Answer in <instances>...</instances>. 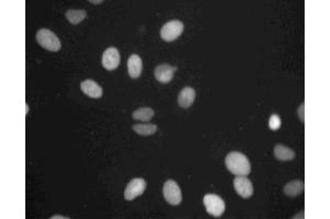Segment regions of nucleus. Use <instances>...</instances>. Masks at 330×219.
Returning a JSON list of instances; mask_svg holds the SVG:
<instances>
[{"instance_id": "obj_10", "label": "nucleus", "mask_w": 330, "mask_h": 219, "mask_svg": "<svg viewBox=\"0 0 330 219\" xmlns=\"http://www.w3.org/2000/svg\"><path fill=\"white\" fill-rule=\"evenodd\" d=\"M81 89L84 94H86L92 99H99L103 96L104 93L103 88H101L97 82L92 80V79H87V80L82 81Z\"/></svg>"}, {"instance_id": "obj_19", "label": "nucleus", "mask_w": 330, "mask_h": 219, "mask_svg": "<svg viewBox=\"0 0 330 219\" xmlns=\"http://www.w3.org/2000/svg\"><path fill=\"white\" fill-rule=\"evenodd\" d=\"M297 113H298V117H299L301 122H304L305 121V104L304 103H302V104L299 105V107L297 110Z\"/></svg>"}, {"instance_id": "obj_6", "label": "nucleus", "mask_w": 330, "mask_h": 219, "mask_svg": "<svg viewBox=\"0 0 330 219\" xmlns=\"http://www.w3.org/2000/svg\"><path fill=\"white\" fill-rule=\"evenodd\" d=\"M147 182L142 178H136L130 181L124 191V198L127 200H134L135 198L142 195L146 191Z\"/></svg>"}, {"instance_id": "obj_9", "label": "nucleus", "mask_w": 330, "mask_h": 219, "mask_svg": "<svg viewBox=\"0 0 330 219\" xmlns=\"http://www.w3.org/2000/svg\"><path fill=\"white\" fill-rule=\"evenodd\" d=\"M175 71H176V67H172L167 64H162L155 68L154 77L160 83L165 84L173 80Z\"/></svg>"}, {"instance_id": "obj_20", "label": "nucleus", "mask_w": 330, "mask_h": 219, "mask_svg": "<svg viewBox=\"0 0 330 219\" xmlns=\"http://www.w3.org/2000/svg\"><path fill=\"white\" fill-rule=\"evenodd\" d=\"M91 4H94V5H98V4H101L103 3V0H99V2H95V0H91V2H89Z\"/></svg>"}, {"instance_id": "obj_13", "label": "nucleus", "mask_w": 330, "mask_h": 219, "mask_svg": "<svg viewBox=\"0 0 330 219\" xmlns=\"http://www.w3.org/2000/svg\"><path fill=\"white\" fill-rule=\"evenodd\" d=\"M273 153L275 158L280 161H291L295 158V153H294V150H292L289 147H285V146L281 144L275 145Z\"/></svg>"}, {"instance_id": "obj_12", "label": "nucleus", "mask_w": 330, "mask_h": 219, "mask_svg": "<svg viewBox=\"0 0 330 219\" xmlns=\"http://www.w3.org/2000/svg\"><path fill=\"white\" fill-rule=\"evenodd\" d=\"M128 74L131 78L137 79L141 76L142 72V59L137 54H132L128 59Z\"/></svg>"}, {"instance_id": "obj_4", "label": "nucleus", "mask_w": 330, "mask_h": 219, "mask_svg": "<svg viewBox=\"0 0 330 219\" xmlns=\"http://www.w3.org/2000/svg\"><path fill=\"white\" fill-rule=\"evenodd\" d=\"M184 24L179 20H172L166 22L161 29V38L165 42H173L183 34Z\"/></svg>"}, {"instance_id": "obj_5", "label": "nucleus", "mask_w": 330, "mask_h": 219, "mask_svg": "<svg viewBox=\"0 0 330 219\" xmlns=\"http://www.w3.org/2000/svg\"><path fill=\"white\" fill-rule=\"evenodd\" d=\"M163 196L170 205L176 206L182 203L183 195L178 184L174 180L166 181L163 185Z\"/></svg>"}, {"instance_id": "obj_11", "label": "nucleus", "mask_w": 330, "mask_h": 219, "mask_svg": "<svg viewBox=\"0 0 330 219\" xmlns=\"http://www.w3.org/2000/svg\"><path fill=\"white\" fill-rule=\"evenodd\" d=\"M195 98H196L195 90L191 87H185L178 94L177 103L182 108H188L193 105Z\"/></svg>"}, {"instance_id": "obj_1", "label": "nucleus", "mask_w": 330, "mask_h": 219, "mask_svg": "<svg viewBox=\"0 0 330 219\" xmlns=\"http://www.w3.org/2000/svg\"><path fill=\"white\" fill-rule=\"evenodd\" d=\"M225 164L229 171L237 176H247L251 172V166L247 156H244L238 151H232V153L228 154Z\"/></svg>"}, {"instance_id": "obj_16", "label": "nucleus", "mask_w": 330, "mask_h": 219, "mask_svg": "<svg viewBox=\"0 0 330 219\" xmlns=\"http://www.w3.org/2000/svg\"><path fill=\"white\" fill-rule=\"evenodd\" d=\"M132 130L141 136H151V135H153V134L158 132V125L150 124V123L135 124L134 126H132Z\"/></svg>"}, {"instance_id": "obj_3", "label": "nucleus", "mask_w": 330, "mask_h": 219, "mask_svg": "<svg viewBox=\"0 0 330 219\" xmlns=\"http://www.w3.org/2000/svg\"><path fill=\"white\" fill-rule=\"evenodd\" d=\"M204 206L208 214L214 217H220L226 210L224 199L217 194H206L204 196Z\"/></svg>"}, {"instance_id": "obj_2", "label": "nucleus", "mask_w": 330, "mask_h": 219, "mask_svg": "<svg viewBox=\"0 0 330 219\" xmlns=\"http://www.w3.org/2000/svg\"><path fill=\"white\" fill-rule=\"evenodd\" d=\"M37 42L40 46H42L46 51L50 52H58L62 48L61 41L49 29H41L37 32Z\"/></svg>"}, {"instance_id": "obj_15", "label": "nucleus", "mask_w": 330, "mask_h": 219, "mask_svg": "<svg viewBox=\"0 0 330 219\" xmlns=\"http://www.w3.org/2000/svg\"><path fill=\"white\" fill-rule=\"evenodd\" d=\"M65 17L71 24H74V26H76V24H80L84 19H86L87 14L85 10L71 9L65 12Z\"/></svg>"}, {"instance_id": "obj_18", "label": "nucleus", "mask_w": 330, "mask_h": 219, "mask_svg": "<svg viewBox=\"0 0 330 219\" xmlns=\"http://www.w3.org/2000/svg\"><path fill=\"white\" fill-rule=\"evenodd\" d=\"M282 121L278 114H272L269 119V129L271 131H279L281 129Z\"/></svg>"}, {"instance_id": "obj_14", "label": "nucleus", "mask_w": 330, "mask_h": 219, "mask_svg": "<svg viewBox=\"0 0 330 219\" xmlns=\"http://www.w3.org/2000/svg\"><path fill=\"white\" fill-rule=\"evenodd\" d=\"M283 191L286 196L296 197L304 191V182L301 180H294L284 186Z\"/></svg>"}, {"instance_id": "obj_7", "label": "nucleus", "mask_w": 330, "mask_h": 219, "mask_svg": "<svg viewBox=\"0 0 330 219\" xmlns=\"http://www.w3.org/2000/svg\"><path fill=\"white\" fill-rule=\"evenodd\" d=\"M101 64L104 68L112 71L118 68L120 64V54L116 47H109L104 52L103 57H101Z\"/></svg>"}, {"instance_id": "obj_17", "label": "nucleus", "mask_w": 330, "mask_h": 219, "mask_svg": "<svg viewBox=\"0 0 330 219\" xmlns=\"http://www.w3.org/2000/svg\"><path fill=\"white\" fill-rule=\"evenodd\" d=\"M153 117L154 111L151 107H140L132 113V118L137 121L145 122V123H148V122L151 121Z\"/></svg>"}, {"instance_id": "obj_8", "label": "nucleus", "mask_w": 330, "mask_h": 219, "mask_svg": "<svg viewBox=\"0 0 330 219\" xmlns=\"http://www.w3.org/2000/svg\"><path fill=\"white\" fill-rule=\"evenodd\" d=\"M233 187H235V190L239 195L243 198H249L253 195V184H252V182L245 178V176L239 175L237 178H235V180H233Z\"/></svg>"}]
</instances>
